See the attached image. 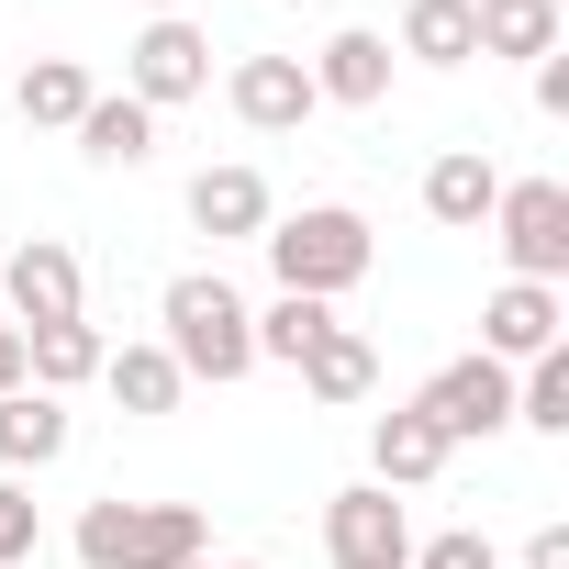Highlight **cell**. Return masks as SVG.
Returning <instances> with one entry per match:
<instances>
[{
  "instance_id": "1",
  "label": "cell",
  "mask_w": 569,
  "mask_h": 569,
  "mask_svg": "<svg viewBox=\"0 0 569 569\" xmlns=\"http://www.w3.org/2000/svg\"><path fill=\"white\" fill-rule=\"evenodd\" d=\"M257 246H268V279L302 291V302H336V291H358V279L380 268V234H369L358 201H302V212H279Z\"/></svg>"
},
{
  "instance_id": "2",
  "label": "cell",
  "mask_w": 569,
  "mask_h": 569,
  "mask_svg": "<svg viewBox=\"0 0 569 569\" xmlns=\"http://www.w3.org/2000/svg\"><path fill=\"white\" fill-rule=\"evenodd\" d=\"M157 325H168V358H179V380H246L257 369V313L234 302V279L223 268H179L168 279V302H157Z\"/></svg>"
},
{
  "instance_id": "3",
  "label": "cell",
  "mask_w": 569,
  "mask_h": 569,
  "mask_svg": "<svg viewBox=\"0 0 569 569\" xmlns=\"http://www.w3.org/2000/svg\"><path fill=\"white\" fill-rule=\"evenodd\" d=\"M190 558H212V525H201V502H90L79 513V569H190Z\"/></svg>"
},
{
  "instance_id": "4",
  "label": "cell",
  "mask_w": 569,
  "mask_h": 569,
  "mask_svg": "<svg viewBox=\"0 0 569 569\" xmlns=\"http://www.w3.org/2000/svg\"><path fill=\"white\" fill-rule=\"evenodd\" d=\"M413 413L447 436V458H458V447H491V436L513 425V369H502V358H447V369L413 391Z\"/></svg>"
},
{
  "instance_id": "5",
  "label": "cell",
  "mask_w": 569,
  "mask_h": 569,
  "mask_svg": "<svg viewBox=\"0 0 569 569\" xmlns=\"http://www.w3.org/2000/svg\"><path fill=\"white\" fill-rule=\"evenodd\" d=\"M491 234H502V268L513 279H569V190L558 179H502V201H491Z\"/></svg>"
},
{
  "instance_id": "6",
  "label": "cell",
  "mask_w": 569,
  "mask_h": 569,
  "mask_svg": "<svg viewBox=\"0 0 569 569\" xmlns=\"http://www.w3.org/2000/svg\"><path fill=\"white\" fill-rule=\"evenodd\" d=\"M201 90H212V34H201L190 12H157V23L123 46V101L168 112V101H201Z\"/></svg>"
},
{
  "instance_id": "7",
  "label": "cell",
  "mask_w": 569,
  "mask_h": 569,
  "mask_svg": "<svg viewBox=\"0 0 569 569\" xmlns=\"http://www.w3.org/2000/svg\"><path fill=\"white\" fill-rule=\"evenodd\" d=\"M325 558H336V569H413V513H402V491H380V480L336 491V502H325Z\"/></svg>"
},
{
  "instance_id": "8",
  "label": "cell",
  "mask_w": 569,
  "mask_h": 569,
  "mask_svg": "<svg viewBox=\"0 0 569 569\" xmlns=\"http://www.w3.org/2000/svg\"><path fill=\"white\" fill-rule=\"evenodd\" d=\"M558 325H569V302L547 291V279H502V291L480 302V358H502V369H525V358H547V347H569Z\"/></svg>"
},
{
  "instance_id": "9",
  "label": "cell",
  "mask_w": 569,
  "mask_h": 569,
  "mask_svg": "<svg viewBox=\"0 0 569 569\" xmlns=\"http://www.w3.org/2000/svg\"><path fill=\"white\" fill-rule=\"evenodd\" d=\"M0 302H12V336H34V325H79V257H68L57 234L12 246V268H0Z\"/></svg>"
},
{
  "instance_id": "10",
  "label": "cell",
  "mask_w": 569,
  "mask_h": 569,
  "mask_svg": "<svg viewBox=\"0 0 569 569\" xmlns=\"http://www.w3.org/2000/svg\"><path fill=\"white\" fill-rule=\"evenodd\" d=\"M223 101H234V123H246V134H302V123L325 112L302 57H246V68L223 79Z\"/></svg>"
},
{
  "instance_id": "11",
  "label": "cell",
  "mask_w": 569,
  "mask_h": 569,
  "mask_svg": "<svg viewBox=\"0 0 569 569\" xmlns=\"http://www.w3.org/2000/svg\"><path fill=\"white\" fill-rule=\"evenodd\" d=\"M313 101H347V112H380V101H391V34H369V23L325 34V57H313Z\"/></svg>"
},
{
  "instance_id": "12",
  "label": "cell",
  "mask_w": 569,
  "mask_h": 569,
  "mask_svg": "<svg viewBox=\"0 0 569 569\" xmlns=\"http://www.w3.org/2000/svg\"><path fill=\"white\" fill-rule=\"evenodd\" d=\"M190 223H201L212 246H257V234L279 223V201H268L257 168H201V179H190Z\"/></svg>"
},
{
  "instance_id": "13",
  "label": "cell",
  "mask_w": 569,
  "mask_h": 569,
  "mask_svg": "<svg viewBox=\"0 0 569 569\" xmlns=\"http://www.w3.org/2000/svg\"><path fill=\"white\" fill-rule=\"evenodd\" d=\"M491 201H502V168H491L480 146H447V157L425 168V212H436L447 234H480V223H491Z\"/></svg>"
},
{
  "instance_id": "14",
  "label": "cell",
  "mask_w": 569,
  "mask_h": 569,
  "mask_svg": "<svg viewBox=\"0 0 569 569\" xmlns=\"http://www.w3.org/2000/svg\"><path fill=\"white\" fill-rule=\"evenodd\" d=\"M436 469H447V436H436L413 402H391V413L369 425V480H380V491H425Z\"/></svg>"
},
{
  "instance_id": "15",
  "label": "cell",
  "mask_w": 569,
  "mask_h": 569,
  "mask_svg": "<svg viewBox=\"0 0 569 569\" xmlns=\"http://www.w3.org/2000/svg\"><path fill=\"white\" fill-rule=\"evenodd\" d=\"M68 134H79V157H90V168H146V157H157V112H146V101H123V90H101Z\"/></svg>"
},
{
  "instance_id": "16",
  "label": "cell",
  "mask_w": 569,
  "mask_h": 569,
  "mask_svg": "<svg viewBox=\"0 0 569 569\" xmlns=\"http://www.w3.org/2000/svg\"><path fill=\"white\" fill-rule=\"evenodd\" d=\"M101 358H112V347H101V325H90V313H79V325H34V336H23V380H34V391H57V402H68L79 380H101Z\"/></svg>"
},
{
  "instance_id": "17",
  "label": "cell",
  "mask_w": 569,
  "mask_h": 569,
  "mask_svg": "<svg viewBox=\"0 0 569 569\" xmlns=\"http://www.w3.org/2000/svg\"><path fill=\"white\" fill-rule=\"evenodd\" d=\"M0 458L12 469H57L68 458V402L57 391H0Z\"/></svg>"
},
{
  "instance_id": "18",
  "label": "cell",
  "mask_w": 569,
  "mask_h": 569,
  "mask_svg": "<svg viewBox=\"0 0 569 569\" xmlns=\"http://www.w3.org/2000/svg\"><path fill=\"white\" fill-rule=\"evenodd\" d=\"M480 57H558V0H469Z\"/></svg>"
},
{
  "instance_id": "19",
  "label": "cell",
  "mask_w": 569,
  "mask_h": 569,
  "mask_svg": "<svg viewBox=\"0 0 569 569\" xmlns=\"http://www.w3.org/2000/svg\"><path fill=\"white\" fill-rule=\"evenodd\" d=\"M101 391H112L123 413H179V391H190V380H179V358H168V347H112V358H101Z\"/></svg>"
},
{
  "instance_id": "20",
  "label": "cell",
  "mask_w": 569,
  "mask_h": 569,
  "mask_svg": "<svg viewBox=\"0 0 569 569\" xmlns=\"http://www.w3.org/2000/svg\"><path fill=\"white\" fill-rule=\"evenodd\" d=\"M402 57H413V68H469V57H480L469 0H402Z\"/></svg>"
},
{
  "instance_id": "21",
  "label": "cell",
  "mask_w": 569,
  "mask_h": 569,
  "mask_svg": "<svg viewBox=\"0 0 569 569\" xmlns=\"http://www.w3.org/2000/svg\"><path fill=\"white\" fill-rule=\"evenodd\" d=\"M302 391H313V402H369V391H380V358H369V336H347V325H336V336L302 358Z\"/></svg>"
},
{
  "instance_id": "22",
  "label": "cell",
  "mask_w": 569,
  "mask_h": 569,
  "mask_svg": "<svg viewBox=\"0 0 569 569\" xmlns=\"http://www.w3.org/2000/svg\"><path fill=\"white\" fill-rule=\"evenodd\" d=\"M325 336H336V302H302V291H279V302L257 313V358H279V369H302Z\"/></svg>"
},
{
  "instance_id": "23",
  "label": "cell",
  "mask_w": 569,
  "mask_h": 569,
  "mask_svg": "<svg viewBox=\"0 0 569 569\" xmlns=\"http://www.w3.org/2000/svg\"><path fill=\"white\" fill-rule=\"evenodd\" d=\"M90 101H101V90H90L79 57H34V68H23V123H79Z\"/></svg>"
},
{
  "instance_id": "24",
  "label": "cell",
  "mask_w": 569,
  "mask_h": 569,
  "mask_svg": "<svg viewBox=\"0 0 569 569\" xmlns=\"http://www.w3.org/2000/svg\"><path fill=\"white\" fill-rule=\"evenodd\" d=\"M513 425H536V436H569V347L525 358V380H513Z\"/></svg>"
},
{
  "instance_id": "25",
  "label": "cell",
  "mask_w": 569,
  "mask_h": 569,
  "mask_svg": "<svg viewBox=\"0 0 569 569\" xmlns=\"http://www.w3.org/2000/svg\"><path fill=\"white\" fill-rule=\"evenodd\" d=\"M413 569H502V558H491V536H480V525H458V536H425V547H413Z\"/></svg>"
},
{
  "instance_id": "26",
  "label": "cell",
  "mask_w": 569,
  "mask_h": 569,
  "mask_svg": "<svg viewBox=\"0 0 569 569\" xmlns=\"http://www.w3.org/2000/svg\"><path fill=\"white\" fill-rule=\"evenodd\" d=\"M12 558H34V502H23V480H0V569Z\"/></svg>"
},
{
  "instance_id": "27",
  "label": "cell",
  "mask_w": 569,
  "mask_h": 569,
  "mask_svg": "<svg viewBox=\"0 0 569 569\" xmlns=\"http://www.w3.org/2000/svg\"><path fill=\"white\" fill-rule=\"evenodd\" d=\"M536 112H558V123H569V57H536Z\"/></svg>"
},
{
  "instance_id": "28",
  "label": "cell",
  "mask_w": 569,
  "mask_h": 569,
  "mask_svg": "<svg viewBox=\"0 0 569 569\" xmlns=\"http://www.w3.org/2000/svg\"><path fill=\"white\" fill-rule=\"evenodd\" d=\"M525 569H569V525H536V547H525Z\"/></svg>"
},
{
  "instance_id": "29",
  "label": "cell",
  "mask_w": 569,
  "mask_h": 569,
  "mask_svg": "<svg viewBox=\"0 0 569 569\" xmlns=\"http://www.w3.org/2000/svg\"><path fill=\"white\" fill-rule=\"evenodd\" d=\"M0 391H23V336L0 325Z\"/></svg>"
},
{
  "instance_id": "30",
  "label": "cell",
  "mask_w": 569,
  "mask_h": 569,
  "mask_svg": "<svg viewBox=\"0 0 569 569\" xmlns=\"http://www.w3.org/2000/svg\"><path fill=\"white\" fill-rule=\"evenodd\" d=\"M190 569H268V558H190Z\"/></svg>"
},
{
  "instance_id": "31",
  "label": "cell",
  "mask_w": 569,
  "mask_h": 569,
  "mask_svg": "<svg viewBox=\"0 0 569 569\" xmlns=\"http://www.w3.org/2000/svg\"><path fill=\"white\" fill-rule=\"evenodd\" d=\"M146 12H190V0H146Z\"/></svg>"
},
{
  "instance_id": "32",
  "label": "cell",
  "mask_w": 569,
  "mask_h": 569,
  "mask_svg": "<svg viewBox=\"0 0 569 569\" xmlns=\"http://www.w3.org/2000/svg\"><path fill=\"white\" fill-rule=\"evenodd\" d=\"M291 12H302V0H291Z\"/></svg>"
}]
</instances>
